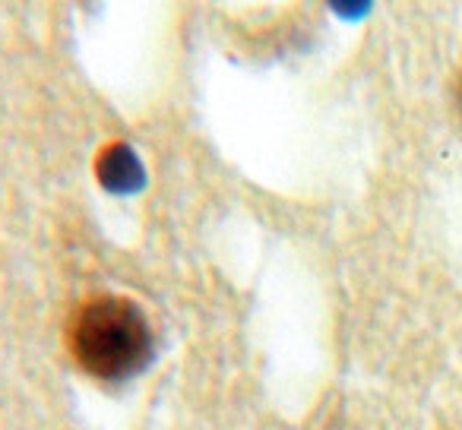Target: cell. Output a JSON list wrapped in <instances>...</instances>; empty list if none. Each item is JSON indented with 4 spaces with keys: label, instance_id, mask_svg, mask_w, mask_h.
<instances>
[{
    "label": "cell",
    "instance_id": "cell-1",
    "mask_svg": "<svg viewBox=\"0 0 462 430\" xmlns=\"http://www.w3.org/2000/svg\"><path fill=\"white\" fill-rule=\"evenodd\" d=\"M67 345L92 380L127 383L152 358V326L130 297L98 295L79 304L70 316Z\"/></svg>",
    "mask_w": 462,
    "mask_h": 430
},
{
    "label": "cell",
    "instance_id": "cell-2",
    "mask_svg": "<svg viewBox=\"0 0 462 430\" xmlns=\"http://www.w3.org/2000/svg\"><path fill=\"white\" fill-rule=\"evenodd\" d=\"M96 180L115 197H130V193H140L146 187V168H143L140 155L134 152L130 142L115 140L98 149Z\"/></svg>",
    "mask_w": 462,
    "mask_h": 430
},
{
    "label": "cell",
    "instance_id": "cell-3",
    "mask_svg": "<svg viewBox=\"0 0 462 430\" xmlns=\"http://www.w3.org/2000/svg\"><path fill=\"white\" fill-rule=\"evenodd\" d=\"M327 4L333 14L346 16V20H358L371 10V0H327Z\"/></svg>",
    "mask_w": 462,
    "mask_h": 430
},
{
    "label": "cell",
    "instance_id": "cell-4",
    "mask_svg": "<svg viewBox=\"0 0 462 430\" xmlns=\"http://www.w3.org/2000/svg\"><path fill=\"white\" fill-rule=\"evenodd\" d=\"M456 98H459V108H462V79H459V86H456Z\"/></svg>",
    "mask_w": 462,
    "mask_h": 430
}]
</instances>
